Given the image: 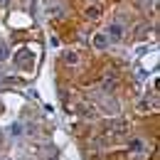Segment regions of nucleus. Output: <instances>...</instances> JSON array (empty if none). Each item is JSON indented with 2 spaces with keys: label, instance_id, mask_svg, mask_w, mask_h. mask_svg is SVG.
Here are the masks:
<instances>
[{
  "label": "nucleus",
  "instance_id": "9",
  "mask_svg": "<svg viewBox=\"0 0 160 160\" xmlns=\"http://www.w3.org/2000/svg\"><path fill=\"white\" fill-rule=\"evenodd\" d=\"M106 160H131V153L128 150H111L106 155Z\"/></svg>",
  "mask_w": 160,
  "mask_h": 160
},
{
  "label": "nucleus",
  "instance_id": "3",
  "mask_svg": "<svg viewBox=\"0 0 160 160\" xmlns=\"http://www.w3.org/2000/svg\"><path fill=\"white\" fill-rule=\"evenodd\" d=\"M123 32H126V27H123L121 22H111L106 35H108V40H111V42H121V40H123Z\"/></svg>",
  "mask_w": 160,
  "mask_h": 160
},
{
  "label": "nucleus",
  "instance_id": "15",
  "mask_svg": "<svg viewBox=\"0 0 160 160\" xmlns=\"http://www.w3.org/2000/svg\"><path fill=\"white\" fill-rule=\"evenodd\" d=\"M5 59H8V47L0 44V62H5Z\"/></svg>",
  "mask_w": 160,
  "mask_h": 160
},
{
  "label": "nucleus",
  "instance_id": "4",
  "mask_svg": "<svg viewBox=\"0 0 160 160\" xmlns=\"http://www.w3.org/2000/svg\"><path fill=\"white\" fill-rule=\"evenodd\" d=\"M84 18L89 22H99L101 18H103V8H101V5H89V8L84 10Z\"/></svg>",
  "mask_w": 160,
  "mask_h": 160
},
{
  "label": "nucleus",
  "instance_id": "13",
  "mask_svg": "<svg viewBox=\"0 0 160 160\" xmlns=\"http://www.w3.org/2000/svg\"><path fill=\"white\" fill-rule=\"evenodd\" d=\"M86 131H91V128H89V126H86V123H79V126H77V128H74V133H77V136H79V138H84V136H86Z\"/></svg>",
  "mask_w": 160,
  "mask_h": 160
},
{
  "label": "nucleus",
  "instance_id": "8",
  "mask_svg": "<svg viewBox=\"0 0 160 160\" xmlns=\"http://www.w3.org/2000/svg\"><path fill=\"white\" fill-rule=\"evenodd\" d=\"M59 30H62V37H64L67 42L77 40V30H74L72 25H59Z\"/></svg>",
  "mask_w": 160,
  "mask_h": 160
},
{
  "label": "nucleus",
  "instance_id": "14",
  "mask_svg": "<svg viewBox=\"0 0 160 160\" xmlns=\"http://www.w3.org/2000/svg\"><path fill=\"white\" fill-rule=\"evenodd\" d=\"M136 32H138V35H136V40H145V32H150V30H148L145 25H140V27L136 30Z\"/></svg>",
  "mask_w": 160,
  "mask_h": 160
},
{
  "label": "nucleus",
  "instance_id": "16",
  "mask_svg": "<svg viewBox=\"0 0 160 160\" xmlns=\"http://www.w3.org/2000/svg\"><path fill=\"white\" fill-rule=\"evenodd\" d=\"M150 160H160V153H158V150H153V153H150Z\"/></svg>",
  "mask_w": 160,
  "mask_h": 160
},
{
  "label": "nucleus",
  "instance_id": "7",
  "mask_svg": "<svg viewBox=\"0 0 160 160\" xmlns=\"http://www.w3.org/2000/svg\"><path fill=\"white\" fill-rule=\"evenodd\" d=\"M94 47H96V49H106V47H108V35H106V32H96V35H94Z\"/></svg>",
  "mask_w": 160,
  "mask_h": 160
},
{
  "label": "nucleus",
  "instance_id": "1",
  "mask_svg": "<svg viewBox=\"0 0 160 160\" xmlns=\"http://www.w3.org/2000/svg\"><path fill=\"white\" fill-rule=\"evenodd\" d=\"M15 64L25 69V72H32V67H35V52H27V49H22L15 54Z\"/></svg>",
  "mask_w": 160,
  "mask_h": 160
},
{
  "label": "nucleus",
  "instance_id": "17",
  "mask_svg": "<svg viewBox=\"0 0 160 160\" xmlns=\"http://www.w3.org/2000/svg\"><path fill=\"white\" fill-rule=\"evenodd\" d=\"M0 113H2V103H0Z\"/></svg>",
  "mask_w": 160,
  "mask_h": 160
},
{
  "label": "nucleus",
  "instance_id": "2",
  "mask_svg": "<svg viewBox=\"0 0 160 160\" xmlns=\"http://www.w3.org/2000/svg\"><path fill=\"white\" fill-rule=\"evenodd\" d=\"M128 133V123L126 121H111L106 123V136H126Z\"/></svg>",
  "mask_w": 160,
  "mask_h": 160
},
{
  "label": "nucleus",
  "instance_id": "12",
  "mask_svg": "<svg viewBox=\"0 0 160 160\" xmlns=\"http://www.w3.org/2000/svg\"><path fill=\"white\" fill-rule=\"evenodd\" d=\"M128 150H143V140H140V138L128 140Z\"/></svg>",
  "mask_w": 160,
  "mask_h": 160
},
{
  "label": "nucleus",
  "instance_id": "6",
  "mask_svg": "<svg viewBox=\"0 0 160 160\" xmlns=\"http://www.w3.org/2000/svg\"><path fill=\"white\" fill-rule=\"evenodd\" d=\"M62 62L69 64V67H77L81 62V57H79V52H64V54H62Z\"/></svg>",
  "mask_w": 160,
  "mask_h": 160
},
{
  "label": "nucleus",
  "instance_id": "10",
  "mask_svg": "<svg viewBox=\"0 0 160 160\" xmlns=\"http://www.w3.org/2000/svg\"><path fill=\"white\" fill-rule=\"evenodd\" d=\"M101 72H96V69H91V72H86L84 77H81V84H94V81H99Z\"/></svg>",
  "mask_w": 160,
  "mask_h": 160
},
{
  "label": "nucleus",
  "instance_id": "5",
  "mask_svg": "<svg viewBox=\"0 0 160 160\" xmlns=\"http://www.w3.org/2000/svg\"><path fill=\"white\" fill-rule=\"evenodd\" d=\"M133 108H136V113H138V116H148V113L153 111V106H150V101H148V99L136 101V106H133Z\"/></svg>",
  "mask_w": 160,
  "mask_h": 160
},
{
  "label": "nucleus",
  "instance_id": "11",
  "mask_svg": "<svg viewBox=\"0 0 160 160\" xmlns=\"http://www.w3.org/2000/svg\"><path fill=\"white\" fill-rule=\"evenodd\" d=\"M77 111L81 116H94V106L91 103H77Z\"/></svg>",
  "mask_w": 160,
  "mask_h": 160
}]
</instances>
